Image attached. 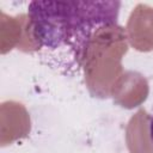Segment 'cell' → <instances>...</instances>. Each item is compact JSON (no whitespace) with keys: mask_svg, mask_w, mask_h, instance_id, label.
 <instances>
[{"mask_svg":"<svg viewBox=\"0 0 153 153\" xmlns=\"http://www.w3.org/2000/svg\"><path fill=\"white\" fill-rule=\"evenodd\" d=\"M149 137L153 142V115L151 117V121H149Z\"/></svg>","mask_w":153,"mask_h":153,"instance_id":"7a4b0ae2","label":"cell"},{"mask_svg":"<svg viewBox=\"0 0 153 153\" xmlns=\"http://www.w3.org/2000/svg\"><path fill=\"white\" fill-rule=\"evenodd\" d=\"M120 1H31L27 17L35 41L53 51L85 56L93 33L117 24Z\"/></svg>","mask_w":153,"mask_h":153,"instance_id":"6da1fadb","label":"cell"}]
</instances>
